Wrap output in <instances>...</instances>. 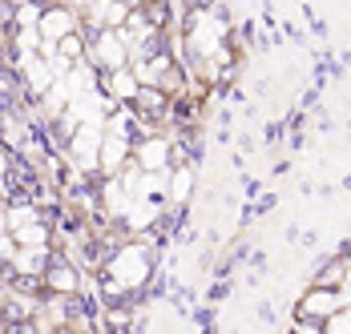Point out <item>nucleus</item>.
I'll use <instances>...</instances> for the list:
<instances>
[{"mask_svg": "<svg viewBox=\"0 0 351 334\" xmlns=\"http://www.w3.org/2000/svg\"><path fill=\"white\" fill-rule=\"evenodd\" d=\"M134 162H138L145 173H154V169H170V141L162 133L145 137V141H138V153H134Z\"/></svg>", "mask_w": 351, "mask_h": 334, "instance_id": "nucleus-10", "label": "nucleus"}, {"mask_svg": "<svg viewBox=\"0 0 351 334\" xmlns=\"http://www.w3.org/2000/svg\"><path fill=\"white\" fill-rule=\"evenodd\" d=\"M21 77H25V89H29L33 97H45V89L57 81V73L49 68V61H45L40 53H29V57H21Z\"/></svg>", "mask_w": 351, "mask_h": 334, "instance_id": "nucleus-7", "label": "nucleus"}, {"mask_svg": "<svg viewBox=\"0 0 351 334\" xmlns=\"http://www.w3.org/2000/svg\"><path fill=\"white\" fill-rule=\"evenodd\" d=\"M125 162H130V137L125 133H106L101 137V149H97V169H101L106 177H117Z\"/></svg>", "mask_w": 351, "mask_h": 334, "instance_id": "nucleus-6", "label": "nucleus"}, {"mask_svg": "<svg viewBox=\"0 0 351 334\" xmlns=\"http://www.w3.org/2000/svg\"><path fill=\"white\" fill-rule=\"evenodd\" d=\"M36 29L45 40H61L65 33L77 29V12H73L69 4H53V8H45L40 12V21H36Z\"/></svg>", "mask_w": 351, "mask_h": 334, "instance_id": "nucleus-8", "label": "nucleus"}, {"mask_svg": "<svg viewBox=\"0 0 351 334\" xmlns=\"http://www.w3.org/2000/svg\"><path fill=\"white\" fill-rule=\"evenodd\" d=\"M16 246H53V230L45 226V218H36L29 226H21V230H8Z\"/></svg>", "mask_w": 351, "mask_h": 334, "instance_id": "nucleus-14", "label": "nucleus"}, {"mask_svg": "<svg viewBox=\"0 0 351 334\" xmlns=\"http://www.w3.org/2000/svg\"><path fill=\"white\" fill-rule=\"evenodd\" d=\"M40 282H45L49 294H77V290H81V270L73 266L69 258H49Z\"/></svg>", "mask_w": 351, "mask_h": 334, "instance_id": "nucleus-5", "label": "nucleus"}, {"mask_svg": "<svg viewBox=\"0 0 351 334\" xmlns=\"http://www.w3.org/2000/svg\"><path fill=\"white\" fill-rule=\"evenodd\" d=\"M49 258H53V246H16L12 250V270L21 278H40Z\"/></svg>", "mask_w": 351, "mask_h": 334, "instance_id": "nucleus-9", "label": "nucleus"}, {"mask_svg": "<svg viewBox=\"0 0 351 334\" xmlns=\"http://www.w3.org/2000/svg\"><path fill=\"white\" fill-rule=\"evenodd\" d=\"M138 113H145V117H162L166 113V105H170V93L162 89V85H141L138 97L130 101Z\"/></svg>", "mask_w": 351, "mask_h": 334, "instance_id": "nucleus-12", "label": "nucleus"}, {"mask_svg": "<svg viewBox=\"0 0 351 334\" xmlns=\"http://www.w3.org/2000/svg\"><path fill=\"white\" fill-rule=\"evenodd\" d=\"M40 218V209H36L33 201H21V205H4V222H8V230H21V226H29Z\"/></svg>", "mask_w": 351, "mask_h": 334, "instance_id": "nucleus-17", "label": "nucleus"}, {"mask_svg": "<svg viewBox=\"0 0 351 334\" xmlns=\"http://www.w3.org/2000/svg\"><path fill=\"white\" fill-rule=\"evenodd\" d=\"M141 81L134 77V68L121 65V68H109L106 73V93L113 97V105H130V101L138 97Z\"/></svg>", "mask_w": 351, "mask_h": 334, "instance_id": "nucleus-11", "label": "nucleus"}, {"mask_svg": "<svg viewBox=\"0 0 351 334\" xmlns=\"http://www.w3.org/2000/svg\"><path fill=\"white\" fill-rule=\"evenodd\" d=\"M8 234V222H4V201H0V237Z\"/></svg>", "mask_w": 351, "mask_h": 334, "instance_id": "nucleus-23", "label": "nucleus"}, {"mask_svg": "<svg viewBox=\"0 0 351 334\" xmlns=\"http://www.w3.org/2000/svg\"><path fill=\"white\" fill-rule=\"evenodd\" d=\"M101 201H106V209L113 218H125V209L134 205V194L121 185V177H109L106 185H101Z\"/></svg>", "mask_w": 351, "mask_h": 334, "instance_id": "nucleus-13", "label": "nucleus"}, {"mask_svg": "<svg viewBox=\"0 0 351 334\" xmlns=\"http://www.w3.org/2000/svg\"><path fill=\"white\" fill-rule=\"evenodd\" d=\"M190 185H194V169H190V166L170 169V181H166V198L174 201V205H182V201L190 198Z\"/></svg>", "mask_w": 351, "mask_h": 334, "instance_id": "nucleus-15", "label": "nucleus"}, {"mask_svg": "<svg viewBox=\"0 0 351 334\" xmlns=\"http://www.w3.org/2000/svg\"><path fill=\"white\" fill-rule=\"evenodd\" d=\"M101 137H106V121H81L69 137V153L73 162L85 169V173H93L97 169V149H101Z\"/></svg>", "mask_w": 351, "mask_h": 334, "instance_id": "nucleus-4", "label": "nucleus"}, {"mask_svg": "<svg viewBox=\"0 0 351 334\" xmlns=\"http://www.w3.org/2000/svg\"><path fill=\"white\" fill-rule=\"evenodd\" d=\"M130 57H134V49H130V40L121 29H97V36L85 44V61L93 68H121L130 65Z\"/></svg>", "mask_w": 351, "mask_h": 334, "instance_id": "nucleus-2", "label": "nucleus"}, {"mask_svg": "<svg viewBox=\"0 0 351 334\" xmlns=\"http://www.w3.org/2000/svg\"><path fill=\"white\" fill-rule=\"evenodd\" d=\"M8 4H12V8H16V4H29V0H8Z\"/></svg>", "mask_w": 351, "mask_h": 334, "instance_id": "nucleus-24", "label": "nucleus"}, {"mask_svg": "<svg viewBox=\"0 0 351 334\" xmlns=\"http://www.w3.org/2000/svg\"><path fill=\"white\" fill-rule=\"evenodd\" d=\"M339 306H348V298H343V290H339V286H319V282H311V286L303 290V298L295 302V314H299V318L327 322Z\"/></svg>", "mask_w": 351, "mask_h": 334, "instance_id": "nucleus-3", "label": "nucleus"}, {"mask_svg": "<svg viewBox=\"0 0 351 334\" xmlns=\"http://www.w3.org/2000/svg\"><path fill=\"white\" fill-rule=\"evenodd\" d=\"M40 12H45V8H40L36 0H29V4H16V8H12V29H33L36 21H40Z\"/></svg>", "mask_w": 351, "mask_h": 334, "instance_id": "nucleus-18", "label": "nucleus"}, {"mask_svg": "<svg viewBox=\"0 0 351 334\" xmlns=\"http://www.w3.org/2000/svg\"><path fill=\"white\" fill-rule=\"evenodd\" d=\"M40 40H45V36H40V29H16V53H21V57H29V53H40Z\"/></svg>", "mask_w": 351, "mask_h": 334, "instance_id": "nucleus-20", "label": "nucleus"}, {"mask_svg": "<svg viewBox=\"0 0 351 334\" xmlns=\"http://www.w3.org/2000/svg\"><path fill=\"white\" fill-rule=\"evenodd\" d=\"M4 173H8V153H4V145H0V181H4Z\"/></svg>", "mask_w": 351, "mask_h": 334, "instance_id": "nucleus-22", "label": "nucleus"}, {"mask_svg": "<svg viewBox=\"0 0 351 334\" xmlns=\"http://www.w3.org/2000/svg\"><path fill=\"white\" fill-rule=\"evenodd\" d=\"M323 334H351V302L348 306H339V310L323 322Z\"/></svg>", "mask_w": 351, "mask_h": 334, "instance_id": "nucleus-21", "label": "nucleus"}, {"mask_svg": "<svg viewBox=\"0 0 351 334\" xmlns=\"http://www.w3.org/2000/svg\"><path fill=\"white\" fill-rule=\"evenodd\" d=\"M57 53H61V57H69V61H81V57H85V36L77 33V29L65 33L61 40H57Z\"/></svg>", "mask_w": 351, "mask_h": 334, "instance_id": "nucleus-19", "label": "nucleus"}, {"mask_svg": "<svg viewBox=\"0 0 351 334\" xmlns=\"http://www.w3.org/2000/svg\"><path fill=\"white\" fill-rule=\"evenodd\" d=\"M154 274V258H149V246L145 242H125L117 246V254L106 262V278L113 294H134L149 282Z\"/></svg>", "mask_w": 351, "mask_h": 334, "instance_id": "nucleus-1", "label": "nucleus"}, {"mask_svg": "<svg viewBox=\"0 0 351 334\" xmlns=\"http://www.w3.org/2000/svg\"><path fill=\"white\" fill-rule=\"evenodd\" d=\"M4 306V318L8 322H21V318H33L36 314V302L29 294H8V302H0Z\"/></svg>", "mask_w": 351, "mask_h": 334, "instance_id": "nucleus-16", "label": "nucleus"}]
</instances>
